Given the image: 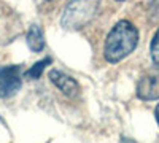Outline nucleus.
I'll list each match as a JSON object with an SVG mask.
<instances>
[{"label":"nucleus","mask_w":159,"mask_h":143,"mask_svg":"<svg viewBox=\"0 0 159 143\" xmlns=\"http://www.w3.org/2000/svg\"><path fill=\"white\" fill-rule=\"evenodd\" d=\"M118 2H124V0H118Z\"/></svg>","instance_id":"nucleus-10"},{"label":"nucleus","mask_w":159,"mask_h":143,"mask_svg":"<svg viewBox=\"0 0 159 143\" xmlns=\"http://www.w3.org/2000/svg\"><path fill=\"white\" fill-rule=\"evenodd\" d=\"M48 2H51V0H48Z\"/></svg>","instance_id":"nucleus-11"},{"label":"nucleus","mask_w":159,"mask_h":143,"mask_svg":"<svg viewBox=\"0 0 159 143\" xmlns=\"http://www.w3.org/2000/svg\"><path fill=\"white\" fill-rule=\"evenodd\" d=\"M150 51H151V59H153V62H154V64H159V29H157V32H156V35H154V38H153V42H151Z\"/></svg>","instance_id":"nucleus-8"},{"label":"nucleus","mask_w":159,"mask_h":143,"mask_svg":"<svg viewBox=\"0 0 159 143\" xmlns=\"http://www.w3.org/2000/svg\"><path fill=\"white\" fill-rule=\"evenodd\" d=\"M22 65H5L0 67V99L15 96L22 86Z\"/></svg>","instance_id":"nucleus-3"},{"label":"nucleus","mask_w":159,"mask_h":143,"mask_svg":"<svg viewBox=\"0 0 159 143\" xmlns=\"http://www.w3.org/2000/svg\"><path fill=\"white\" fill-rule=\"evenodd\" d=\"M156 121L159 124V103H157V107H156Z\"/></svg>","instance_id":"nucleus-9"},{"label":"nucleus","mask_w":159,"mask_h":143,"mask_svg":"<svg viewBox=\"0 0 159 143\" xmlns=\"http://www.w3.org/2000/svg\"><path fill=\"white\" fill-rule=\"evenodd\" d=\"M49 80L54 84L62 94H65L67 97H76L80 94V84L73 80L72 76L65 75L59 70H51L49 72Z\"/></svg>","instance_id":"nucleus-5"},{"label":"nucleus","mask_w":159,"mask_h":143,"mask_svg":"<svg viewBox=\"0 0 159 143\" xmlns=\"http://www.w3.org/2000/svg\"><path fill=\"white\" fill-rule=\"evenodd\" d=\"M27 46L34 51V53H40L45 48V37H43V30L38 25H32L27 32Z\"/></svg>","instance_id":"nucleus-6"},{"label":"nucleus","mask_w":159,"mask_h":143,"mask_svg":"<svg viewBox=\"0 0 159 143\" xmlns=\"http://www.w3.org/2000/svg\"><path fill=\"white\" fill-rule=\"evenodd\" d=\"M137 96L142 100L159 99V67L147 72L137 84Z\"/></svg>","instance_id":"nucleus-4"},{"label":"nucleus","mask_w":159,"mask_h":143,"mask_svg":"<svg viewBox=\"0 0 159 143\" xmlns=\"http://www.w3.org/2000/svg\"><path fill=\"white\" fill-rule=\"evenodd\" d=\"M100 0H70L65 7L61 25L65 30H80L96 18Z\"/></svg>","instance_id":"nucleus-2"},{"label":"nucleus","mask_w":159,"mask_h":143,"mask_svg":"<svg viewBox=\"0 0 159 143\" xmlns=\"http://www.w3.org/2000/svg\"><path fill=\"white\" fill-rule=\"evenodd\" d=\"M48 64H51V59H49V57H45V59H42V60H38L37 64H34V65H32L27 72H25V75H27V78H32V80H38V78L42 76L43 70L46 69Z\"/></svg>","instance_id":"nucleus-7"},{"label":"nucleus","mask_w":159,"mask_h":143,"mask_svg":"<svg viewBox=\"0 0 159 143\" xmlns=\"http://www.w3.org/2000/svg\"><path fill=\"white\" fill-rule=\"evenodd\" d=\"M139 43V30L129 21H119L105 38L103 56L110 64L127 57Z\"/></svg>","instance_id":"nucleus-1"}]
</instances>
